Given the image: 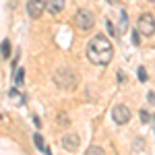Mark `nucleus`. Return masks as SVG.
Instances as JSON below:
<instances>
[{
	"label": "nucleus",
	"mask_w": 155,
	"mask_h": 155,
	"mask_svg": "<svg viewBox=\"0 0 155 155\" xmlns=\"http://www.w3.org/2000/svg\"><path fill=\"white\" fill-rule=\"evenodd\" d=\"M44 8L50 15H58V12L64 11V0H46L44 2Z\"/></svg>",
	"instance_id": "nucleus-8"
},
{
	"label": "nucleus",
	"mask_w": 155,
	"mask_h": 155,
	"mask_svg": "<svg viewBox=\"0 0 155 155\" xmlns=\"http://www.w3.org/2000/svg\"><path fill=\"white\" fill-rule=\"evenodd\" d=\"M85 155H106V151H104L101 147L93 145V147H89V149H87V153H85Z\"/></svg>",
	"instance_id": "nucleus-10"
},
{
	"label": "nucleus",
	"mask_w": 155,
	"mask_h": 155,
	"mask_svg": "<svg viewBox=\"0 0 155 155\" xmlns=\"http://www.w3.org/2000/svg\"><path fill=\"white\" fill-rule=\"evenodd\" d=\"M141 118H143V122H151V114L149 112H141Z\"/></svg>",
	"instance_id": "nucleus-14"
},
{
	"label": "nucleus",
	"mask_w": 155,
	"mask_h": 155,
	"mask_svg": "<svg viewBox=\"0 0 155 155\" xmlns=\"http://www.w3.org/2000/svg\"><path fill=\"white\" fill-rule=\"evenodd\" d=\"M0 54H2V58H8V56H11V41H8V39L2 41V46H0Z\"/></svg>",
	"instance_id": "nucleus-9"
},
{
	"label": "nucleus",
	"mask_w": 155,
	"mask_h": 155,
	"mask_svg": "<svg viewBox=\"0 0 155 155\" xmlns=\"http://www.w3.org/2000/svg\"><path fill=\"white\" fill-rule=\"evenodd\" d=\"M44 11H46L44 8V0H29L27 2V12H29L31 19H39Z\"/></svg>",
	"instance_id": "nucleus-7"
},
{
	"label": "nucleus",
	"mask_w": 155,
	"mask_h": 155,
	"mask_svg": "<svg viewBox=\"0 0 155 155\" xmlns=\"http://www.w3.org/2000/svg\"><path fill=\"white\" fill-rule=\"evenodd\" d=\"M23 77H25V71H23V68H19V71H17V85L23 83Z\"/></svg>",
	"instance_id": "nucleus-13"
},
{
	"label": "nucleus",
	"mask_w": 155,
	"mask_h": 155,
	"mask_svg": "<svg viewBox=\"0 0 155 155\" xmlns=\"http://www.w3.org/2000/svg\"><path fill=\"white\" fill-rule=\"evenodd\" d=\"M149 2H153V0H149Z\"/></svg>",
	"instance_id": "nucleus-16"
},
{
	"label": "nucleus",
	"mask_w": 155,
	"mask_h": 155,
	"mask_svg": "<svg viewBox=\"0 0 155 155\" xmlns=\"http://www.w3.org/2000/svg\"><path fill=\"white\" fill-rule=\"evenodd\" d=\"M107 31H110V33H112V35H114V33H116V31H114V27H112V23H110V21H107Z\"/></svg>",
	"instance_id": "nucleus-15"
},
{
	"label": "nucleus",
	"mask_w": 155,
	"mask_h": 155,
	"mask_svg": "<svg viewBox=\"0 0 155 155\" xmlns=\"http://www.w3.org/2000/svg\"><path fill=\"white\" fill-rule=\"evenodd\" d=\"M33 141H35V147L39 149V151H44V149H46V145H44V139H41V134H35V137H33Z\"/></svg>",
	"instance_id": "nucleus-11"
},
{
	"label": "nucleus",
	"mask_w": 155,
	"mask_h": 155,
	"mask_svg": "<svg viewBox=\"0 0 155 155\" xmlns=\"http://www.w3.org/2000/svg\"><path fill=\"white\" fill-rule=\"evenodd\" d=\"M147 79H149V77H147V71H145L143 66H141V68H139V81H141V83H145Z\"/></svg>",
	"instance_id": "nucleus-12"
},
{
	"label": "nucleus",
	"mask_w": 155,
	"mask_h": 155,
	"mask_svg": "<svg viewBox=\"0 0 155 155\" xmlns=\"http://www.w3.org/2000/svg\"><path fill=\"white\" fill-rule=\"evenodd\" d=\"M137 29H139V33H143V35H147V37L153 35V31H155L153 15H141L139 21H137Z\"/></svg>",
	"instance_id": "nucleus-4"
},
{
	"label": "nucleus",
	"mask_w": 155,
	"mask_h": 155,
	"mask_svg": "<svg viewBox=\"0 0 155 155\" xmlns=\"http://www.w3.org/2000/svg\"><path fill=\"white\" fill-rule=\"evenodd\" d=\"M54 83L58 85L60 89H66V91H71L77 87V72L68 68V66H64V68H58L56 74H54Z\"/></svg>",
	"instance_id": "nucleus-2"
},
{
	"label": "nucleus",
	"mask_w": 155,
	"mask_h": 155,
	"mask_svg": "<svg viewBox=\"0 0 155 155\" xmlns=\"http://www.w3.org/2000/svg\"><path fill=\"white\" fill-rule=\"evenodd\" d=\"M112 56H114V48H112V44H110V39L106 35H93L89 39V44H87V58L93 64L107 66Z\"/></svg>",
	"instance_id": "nucleus-1"
},
{
	"label": "nucleus",
	"mask_w": 155,
	"mask_h": 155,
	"mask_svg": "<svg viewBox=\"0 0 155 155\" xmlns=\"http://www.w3.org/2000/svg\"><path fill=\"white\" fill-rule=\"evenodd\" d=\"M93 15L89 11H85V8H81V11H77V15H74V25L81 29V31H89L91 27H93Z\"/></svg>",
	"instance_id": "nucleus-3"
},
{
	"label": "nucleus",
	"mask_w": 155,
	"mask_h": 155,
	"mask_svg": "<svg viewBox=\"0 0 155 155\" xmlns=\"http://www.w3.org/2000/svg\"><path fill=\"white\" fill-rule=\"evenodd\" d=\"M79 143H81V137H79V134H74V132L64 134V137H62V141H60L62 149H66V151H77V149H79Z\"/></svg>",
	"instance_id": "nucleus-6"
},
{
	"label": "nucleus",
	"mask_w": 155,
	"mask_h": 155,
	"mask_svg": "<svg viewBox=\"0 0 155 155\" xmlns=\"http://www.w3.org/2000/svg\"><path fill=\"white\" fill-rule=\"evenodd\" d=\"M112 118L116 124H126L128 120H130V110L126 106H114L112 110Z\"/></svg>",
	"instance_id": "nucleus-5"
}]
</instances>
